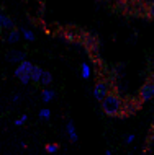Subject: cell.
Returning a JSON list of instances; mask_svg holds the SVG:
<instances>
[{"mask_svg": "<svg viewBox=\"0 0 154 155\" xmlns=\"http://www.w3.org/2000/svg\"><path fill=\"white\" fill-rule=\"evenodd\" d=\"M102 110H103V113H105L107 116H110V118L118 116L120 113H121V110H123L121 98H120L116 93H113V91H110L108 96L102 101Z\"/></svg>", "mask_w": 154, "mask_h": 155, "instance_id": "1", "label": "cell"}, {"mask_svg": "<svg viewBox=\"0 0 154 155\" xmlns=\"http://www.w3.org/2000/svg\"><path fill=\"white\" fill-rule=\"evenodd\" d=\"M108 93H110V87H108V83L105 80H98L97 83H95V87H94V98L97 100L98 103H102L103 100L108 96Z\"/></svg>", "mask_w": 154, "mask_h": 155, "instance_id": "2", "label": "cell"}, {"mask_svg": "<svg viewBox=\"0 0 154 155\" xmlns=\"http://www.w3.org/2000/svg\"><path fill=\"white\" fill-rule=\"evenodd\" d=\"M154 98V80H148L139 90V100L141 101H149Z\"/></svg>", "mask_w": 154, "mask_h": 155, "instance_id": "3", "label": "cell"}, {"mask_svg": "<svg viewBox=\"0 0 154 155\" xmlns=\"http://www.w3.org/2000/svg\"><path fill=\"white\" fill-rule=\"evenodd\" d=\"M5 59L8 62H13V64H20V62L26 61V52H23V51H10V52H7Z\"/></svg>", "mask_w": 154, "mask_h": 155, "instance_id": "4", "label": "cell"}, {"mask_svg": "<svg viewBox=\"0 0 154 155\" xmlns=\"http://www.w3.org/2000/svg\"><path fill=\"white\" fill-rule=\"evenodd\" d=\"M33 67H35V65H33V62H30V61L20 62L18 67L15 69V77H20V75H23V74H30V75H31Z\"/></svg>", "mask_w": 154, "mask_h": 155, "instance_id": "5", "label": "cell"}, {"mask_svg": "<svg viewBox=\"0 0 154 155\" xmlns=\"http://www.w3.org/2000/svg\"><path fill=\"white\" fill-rule=\"evenodd\" d=\"M66 132H67V137L69 140L72 142V144H77L79 140V136H77V131H76V124H74L72 119L67 121V124H66Z\"/></svg>", "mask_w": 154, "mask_h": 155, "instance_id": "6", "label": "cell"}, {"mask_svg": "<svg viewBox=\"0 0 154 155\" xmlns=\"http://www.w3.org/2000/svg\"><path fill=\"white\" fill-rule=\"evenodd\" d=\"M0 30H15V23L5 13H0Z\"/></svg>", "mask_w": 154, "mask_h": 155, "instance_id": "7", "label": "cell"}, {"mask_svg": "<svg viewBox=\"0 0 154 155\" xmlns=\"http://www.w3.org/2000/svg\"><path fill=\"white\" fill-rule=\"evenodd\" d=\"M54 96H56V91H54V90L44 88L43 91H41V100H43V103H49V101H53Z\"/></svg>", "mask_w": 154, "mask_h": 155, "instance_id": "8", "label": "cell"}, {"mask_svg": "<svg viewBox=\"0 0 154 155\" xmlns=\"http://www.w3.org/2000/svg\"><path fill=\"white\" fill-rule=\"evenodd\" d=\"M20 38H22V31H18V30H10V35L7 36V43L15 44V43H18V41H20Z\"/></svg>", "mask_w": 154, "mask_h": 155, "instance_id": "9", "label": "cell"}, {"mask_svg": "<svg viewBox=\"0 0 154 155\" xmlns=\"http://www.w3.org/2000/svg\"><path fill=\"white\" fill-rule=\"evenodd\" d=\"M43 72L44 70L41 69V67H38V65H35L33 67V72H31V82H41V77H43Z\"/></svg>", "mask_w": 154, "mask_h": 155, "instance_id": "10", "label": "cell"}, {"mask_svg": "<svg viewBox=\"0 0 154 155\" xmlns=\"http://www.w3.org/2000/svg\"><path fill=\"white\" fill-rule=\"evenodd\" d=\"M80 75H82V78H84V80H89L90 75H92V69H90V65L87 64V62H82V65H80Z\"/></svg>", "mask_w": 154, "mask_h": 155, "instance_id": "11", "label": "cell"}, {"mask_svg": "<svg viewBox=\"0 0 154 155\" xmlns=\"http://www.w3.org/2000/svg\"><path fill=\"white\" fill-rule=\"evenodd\" d=\"M38 118L41 121H49V119H51V110H49V108H43V110H39Z\"/></svg>", "mask_w": 154, "mask_h": 155, "instance_id": "12", "label": "cell"}, {"mask_svg": "<svg viewBox=\"0 0 154 155\" xmlns=\"http://www.w3.org/2000/svg\"><path fill=\"white\" fill-rule=\"evenodd\" d=\"M20 31H22V36H23L26 41H30V43H31V41H35V33H33L31 30H26V28H22Z\"/></svg>", "mask_w": 154, "mask_h": 155, "instance_id": "13", "label": "cell"}, {"mask_svg": "<svg viewBox=\"0 0 154 155\" xmlns=\"http://www.w3.org/2000/svg\"><path fill=\"white\" fill-rule=\"evenodd\" d=\"M51 82H53V75H51V72H43V77H41V82H39V83H43L44 87H48Z\"/></svg>", "mask_w": 154, "mask_h": 155, "instance_id": "14", "label": "cell"}, {"mask_svg": "<svg viewBox=\"0 0 154 155\" xmlns=\"http://www.w3.org/2000/svg\"><path fill=\"white\" fill-rule=\"evenodd\" d=\"M46 152L48 153H56L57 150H59V144H46Z\"/></svg>", "mask_w": 154, "mask_h": 155, "instance_id": "15", "label": "cell"}, {"mask_svg": "<svg viewBox=\"0 0 154 155\" xmlns=\"http://www.w3.org/2000/svg\"><path fill=\"white\" fill-rule=\"evenodd\" d=\"M18 78H20V82H22L23 85H28V83L31 82V75L30 74H23V75H20Z\"/></svg>", "mask_w": 154, "mask_h": 155, "instance_id": "16", "label": "cell"}, {"mask_svg": "<svg viewBox=\"0 0 154 155\" xmlns=\"http://www.w3.org/2000/svg\"><path fill=\"white\" fill-rule=\"evenodd\" d=\"M28 121V116L26 114H23V116H20L18 119H15V126H23L25 123Z\"/></svg>", "mask_w": 154, "mask_h": 155, "instance_id": "17", "label": "cell"}, {"mask_svg": "<svg viewBox=\"0 0 154 155\" xmlns=\"http://www.w3.org/2000/svg\"><path fill=\"white\" fill-rule=\"evenodd\" d=\"M148 16H149V18H152V20H154V2H152L151 5L148 7Z\"/></svg>", "mask_w": 154, "mask_h": 155, "instance_id": "18", "label": "cell"}, {"mask_svg": "<svg viewBox=\"0 0 154 155\" xmlns=\"http://www.w3.org/2000/svg\"><path fill=\"white\" fill-rule=\"evenodd\" d=\"M133 140H135V134H128V136L125 137V144H131Z\"/></svg>", "mask_w": 154, "mask_h": 155, "instance_id": "19", "label": "cell"}, {"mask_svg": "<svg viewBox=\"0 0 154 155\" xmlns=\"http://www.w3.org/2000/svg\"><path fill=\"white\" fill-rule=\"evenodd\" d=\"M12 101H13V103L20 101V95H18V93H16V95H13V96H12Z\"/></svg>", "mask_w": 154, "mask_h": 155, "instance_id": "20", "label": "cell"}, {"mask_svg": "<svg viewBox=\"0 0 154 155\" xmlns=\"http://www.w3.org/2000/svg\"><path fill=\"white\" fill-rule=\"evenodd\" d=\"M105 155H113V153H111L110 150H107V152H105Z\"/></svg>", "mask_w": 154, "mask_h": 155, "instance_id": "21", "label": "cell"}]
</instances>
